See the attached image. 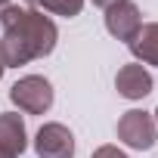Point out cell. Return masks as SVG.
I'll return each mask as SVG.
<instances>
[{
  "mask_svg": "<svg viewBox=\"0 0 158 158\" xmlns=\"http://www.w3.org/2000/svg\"><path fill=\"white\" fill-rule=\"evenodd\" d=\"M0 31L3 34H16L22 37L34 59H44L56 50V40H59V28L50 16H44L37 6H28V3H6L0 6Z\"/></svg>",
  "mask_w": 158,
  "mask_h": 158,
  "instance_id": "1",
  "label": "cell"
},
{
  "mask_svg": "<svg viewBox=\"0 0 158 158\" xmlns=\"http://www.w3.org/2000/svg\"><path fill=\"white\" fill-rule=\"evenodd\" d=\"M10 99L28 115H44V112L53 109L56 93H53V84L44 74H25L10 87Z\"/></svg>",
  "mask_w": 158,
  "mask_h": 158,
  "instance_id": "2",
  "label": "cell"
},
{
  "mask_svg": "<svg viewBox=\"0 0 158 158\" xmlns=\"http://www.w3.org/2000/svg\"><path fill=\"white\" fill-rule=\"evenodd\" d=\"M118 139L136 152H149L158 139V127H155V118L143 109H130L118 118Z\"/></svg>",
  "mask_w": 158,
  "mask_h": 158,
  "instance_id": "3",
  "label": "cell"
},
{
  "mask_svg": "<svg viewBox=\"0 0 158 158\" xmlns=\"http://www.w3.org/2000/svg\"><path fill=\"white\" fill-rule=\"evenodd\" d=\"M34 152L37 158H74V136L65 124L47 121L34 133Z\"/></svg>",
  "mask_w": 158,
  "mask_h": 158,
  "instance_id": "4",
  "label": "cell"
},
{
  "mask_svg": "<svg viewBox=\"0 0 158 158\" xmlns=\"http://www.w3.org/2000/svg\"><path fill=\"white\" fill-rule=\"evenodd\" d=\"M139 28H143V13H139V6L133 3V0H118L115 6L106 10V31L115 40L130 44Z\"/></svg>",
  "mask_w": 158,
  "mask_h": 158,
  "instance_id": "5",
  "label": "cell"
},
{
  "mask_svg": "<svg viewBox=\"0 0 158 158\" xmlns=\"http://www.w3.org/2000/svg\"><path fill=\"white\" fill-rule=\"evenodd\" d=\"M115 90L124 99H146L152 93V74H149V68L139 65V62L121 65L118 74H115Z\"/></svg>",
  "mask_w": 158,
  "mask_h": 158,
  "instance_id": "6",
  "label": "cell"
},
{
  "mask_svg": "<svg viewBox=\"0 0 158 158\" xmlns=\"http://www.w3.org/2000/svg\"><path fill=\"white\" fill-rule=\"evenodd\" d=\"M0 146L22 155L28 146V130H25V118L19 112H0Z\"/></svg>",
  "mask_w": 158,
  "mask_h": 158,
  "instance_id": "7",
  "label": "cell"
},
{
  "mask_svg": "<svg viewBox=\"0 0 158 158\" xmlns=\"http://www.w3.org/2000/svg\"><path fill=\"white\" fill-rule=\"evenodd\" d=\"M127 47L139 65H158V22H146Z\"/></svg>",
  "mask_w": 158,
  "mask_h": 158,
  "instance_id": "8",
  "label": "cell"
},
{
  "mask_svg": "<svg viewBox=\"0 0 158 158\" xmlns=\"http://www.w3.org/2000/svg\"><path fill=\"white\" fill-rule=\"evenodd\" d=\"M0 62H3V68H19V65L34 62V53H31V47L22 37L3 34L0 37Z\"/></svg>",
  "mask_w": 158,
  "mask_h": 158,
  "instance_id": "9",
  "label": "cell"
},
{
  "mask_svg": "<svg viewBox=\"0 0 158 158\" xmlns=\"http://www.w3.org/2000/svg\"><path fill=\"white\" fill-rule=\"evenodd\" d=\"M31 3H34L40 13L65 16V19H74V16H81V10H84V0H31Z\"/></svg>",
  "mask_w": 158,
  "mask_h": 158,
  "instance_id": "10",
  "label": "cell"
},
{
  "mask_svg": "<svg viewBox=\"0 0 158 158\" xmlns=\"http://www.w3.org/2000/svg\"><path fill=\"white\" fill-rule=\"evenodd\" d=\"M90 158H127V152H121L118 146H99Z\"/></svg>",
  "mask_w": 158,
  "mask_h": 158,
  "instance_id": "11",
  "label": "cell"
},
{
  "mask_svg": "<svg viewBox=\"0 0 158 158\" xmlns=\"http://www.w3.org/2000/svg\"><path fill=\"white\" fill-rule=\"evenodd\" d=\"M90 3H93V6H99V10H109V6H115V3H118V0H90Z\"/></svg>",
  "mask_w": 158,
  "mask_h": 158,
  "instance_id": "12",
  "label": "cell"
},
{
  "mask_svg": "<svg viewBox=\"0 0 158 158\" xmlns=\"http://www.w3.org/2000/svg\"><path fill=\"white\" fill-rule=\"evenodd\" d=\"M0 158H19L16 152H10V149H3V146H0Z\"/></svg>",
  "mask_w": 158,
  "mask_h": 158,
  "instance_id": "13",
  "label": "cell"
},
{
  "mask_svg": "<svg viewBox=\"0 0 158 158\" xmlns=\"http://www.w3.org/2000/svg\"><path fill=\"white\" fill-rule=\"evenodd\" d=\"M152 118H155V127H158V109H155V115H152Z\"/></svg>",
  "mask_w": 158,
  "mask_h": 158,
  "instance_id": "14",
  "label": "cell"
},
{
  "mask_svg": "<svg viewBox=\"0 0 158 158\" xmlns=\"http://www.w3.org/2000/svg\"><path fill=\"white\" fill-rule=\"evenodd\" d=\"M6 3H13V0H0V6H6Z\"/></svg>",
  "mask_w": 158,
  "mask_h": 158,
  "instance_id": "15",
  "label": "cell"
},
{
  "mask_svg": "<svg viewBox=\"0 0 158 158\" xmlns=\"http://www.w3.org/2000/svg\"><path fill=\"white\" fill-rule=\"evenodd\" d=\"M3 71H6V68H3V62H0V77H3Z\"/></svg>",
  "mask_w": 158,
  "mask_h": 158,
  "instance_id": "16",
  "label": "cell"
}]
</instances>
